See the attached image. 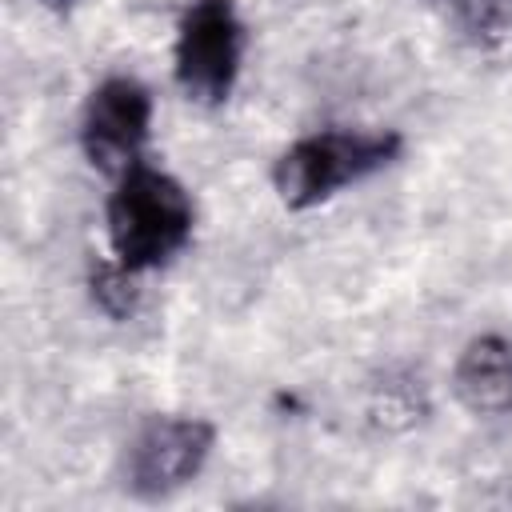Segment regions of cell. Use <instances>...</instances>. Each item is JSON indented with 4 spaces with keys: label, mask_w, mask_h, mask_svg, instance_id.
I'll list each match as a JSON object with an SVG mask.
<instances>
[{
    "label": "cell",
    "mask_w": 512,
    "mask_h": 512,
    "mask_svg": "<svg viewBox=\"0 0 512 512\" xmlns=\"http://www.w3.org/2000/svg\"><path fill=\"white\" fill-rule=\"evenodd\" d=\"M152 132V92L132 76H108L96 84L80 112V148L100 172H124L140 164Z\"/></svg>",
    "instance_id": "5b68a950"
},
{
    "label": "cell",
    "mask_w": 512,
    "mask_h": 512,
    "mask_svg": "<svg viewBox=\"0 0 512 512\" xmlns=\"http://www.w3.org/2000/svg\"><path fill=\"white\" fill-rule=\"evenodd\" d=\"M176 84L196 104H224L244 64V20L232 0H196L176 28Z\"/></svg>",
    "instance_id": "3957f363"
},
{
    "label": "cell",
    "mask_w": 512,
    "mask_h": 512,
    "mask_svg": "<svg viewBox=\"0 0 512 512\" xmlns=\"http://www.w3.org/2000/svg\"><path fill=\"white\" fill-rule=\"evenodd\" d=\"M456 400L476 416L512 412V344L496 332H484L464 344L452 372Z\"/></svg>",
    "instance_id": "8992f818"
},
{
    "label": "cell",
    "mask_w": 512,
    "mask_h": 512,
    "mask_svg": "<svg viewBox=\"0 0 512 512\" xmlns=\"http://www.w3.org/2000/svg\"><path fill=\"white\" fill-rule=\"evenodd\" d=\"M404 140L392 128H324L288 144L272 168V184L288 208H316L336 192L384 172Z\"/></svg>",
    "instance_id": "7a4b0ae2"
},
{
    "label": "cell",
    "mask_w": 512,
    "mask_h": 512,
    "mask_svg": "<svg viewBox=\"0 0 512 512\" xmlns=\"http://www.w3.org/2000/svg\"><path fill=\"white\" fill-rule=\"evenodd\" d=\"M452 8L456 32L476 56H512V0H444Z\"/></svg>",
    "instance_id": "52a82bcc"
},
{
    "label": "cell",
    "mask_w": 512,
    "mask_h": 512,
    "mask_svg": "<svg viewBox=\"0 0 512 512\" xmlns=\"http://www.w3.org/2000/svg\"><path fill=\"white\" fill-rule=\"evenodd\" d=\"M196 208L176 176L152 164L120 172L108 196V244L112 256L132 272H152L180 256L192 240Z\"/></svg>",
    "instance_id": "6da1fadb"
},
{
    "label": "cell",
    "mask_w": 512,
    "mask_h": 512,
    "mask_svg": "<svg viewBox=\"0 0 512 512\" xmlns=\"http://www.w3.org/2000/svg\"><path fill=\"white\" fill-rule=\"evenodd\" d=\"M48 4H56V8H68V4H76V0H48Z\"/></svg>",
    "instance_id": "9c48e42d"
},
{
    "label": "cell",
    "mask_w": 512,
    "mask_h": 512,
    "mask_svg": "<svg viewBox=\"0 0 512 512\" xmlns=\"http://www.w3.org/2000/svg\"><path fill=\"white\" fill-rule=\"evenodd\" d=\"M432 4H444V0H432Z\"/></svg>",
    "instance_id": "30bf717a"
},
{
    "label": "cell",
    "mask_w": 512,
    "mask_h": 512,
    "mask_svg": "<svg viewBox=\"0 0 512 512\" xmlns=\"http://www.w3.org/2000/svg\"><path fill=\"white\" fill-rule=\"evenodd\" d=\"M216 428L204 416H152L128 444V492L164 500L192 484L208 464Z\"/></svg>",
    "instance_id": "277c9868"
},
{
    "label": "cell",
    "mask_w": 512,
    "mask_h": 512,
    "mask_svg": "<svg viewBox=\"0 0 512 512\" xmlns=\"http://www.w3.org/2000/svg\"><path fill=\"white\" fill-rule=\"evenodd\" d=\"M140 276H144V272H132V268H124L120 260L92 268V280H88V284H92V300H96L112 320H128V316L140 308V296H144Z\"/></svg>",
    "instance_id": "ba28073f"
}]
</instances>
